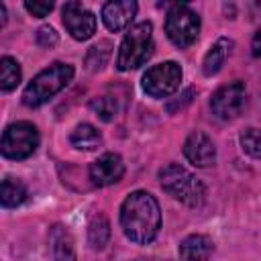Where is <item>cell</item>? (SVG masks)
Returning a JSON list of instances; mask_svg holds the SVG:
<instances>
[{
	"mask_svg": "<svg viewBox=\"0 0 261 261\" xmlns=\"http://www.w3.org/2000/svg\"><path fill=\"white\" fill-rule=\"evenodd\" d=\"M120 226L137 245H149L161 228V210L157 200L143 190L128 194L120 206Z\"/></svg>",
	"mask_w": 261,
	"mask_h": 261,
	"instance_id": "6da1fadb",
	"label": "cell"
},
{
	"mask_svg": "<svg viewBox=\"0 0 261 261\" xmlns=\"http://www.w3.org/2000/svg\"><path fill=\"white\" fill-rule=\"evenodd\" d=\"M73 77V65L55 61L43 71H39L22 92V104L29 108H39L49 102L57 92H61Z\"/></svg>",
	"mask_w": 261,
	"mask_h": 261,
	"instance_id": "7a4b0ae2",
	"label": "cell"
},
{
	"mask_svg": "<svg viewBox=\"0 0 261 261\" xmlns=\"http://www.w3.org/2000/svg\"><path fill=\"white\" fill-rule=\"evenodd\" d=\"M159 184L163 192H167L171 198H175L177 202L190 208H198L204 202V196H206L204 184L177 163H167L165 167H161Z\"/></svg>",
	"mask_w": 261,
	"mask_h": 261,
	"instance_id": "3957f363",
	"label": "cell"
},
{
	"mask_svg": "<svg viewBox=\"0 0 261 261\" xmlns=\"http://www.w3.org/2000/svg\"><path fill=\"white\" fill-rule=\"evenodd\" d=\"M151 55H153V24L149 20H143L130 27L128 33L124 35L116 55V67L120 71L137 69Z\"/></svg>",
	"mask_w": 261,
	"mask_h": 261,
	"instance_id": "277c9868",
	"label": "cell"
},
{
	"mask_svg": "<svg viewBox=\"0 0 261 261\" xmlns=\"http://www.w3.org/2000/svg\"><path fill=\"white\" fill-rule=\"evenodd\" d=\"M39 147V130L29 120H16L2 133L0 151L6 159H27Z\"/></svg>",
	"mask_w": 261,
	"mask_h": 261,
	"instance_id": "5b68a950",
	"label": "cell"
},
{
	"mask_svg": "<svg viewBox=\"0 0 261 261\" xmlns=\"http://www.w3.org/2000/svg\"><path fill=\"white\" fill-rule=\"evenodd\" d=\"M165 33L175 47L179 49L190 47L200 35L198 12L192 10L188 4H173L165 16Z\"/></svg>",
	"mask_w": 261,
	"mask_h": 261,
	"instance_id": "8992f818",
	"label": "cell"
},
{
	"mask_svg": "<svg viewBox=\"0 0 261 261\" xmlns=\"http://www.w3.org/2000/svg\"><path fill=\"white\" fill-rule=\"evenodd\" d=\"M181 75V67L175 61H163L145 71L141 86L151 98H167L179 88Z\"/></svg>",
	"mask_w": 261,
	"mask_h": 261,
	"instance_id": "52a82bcc",
	"label": "cell"
},
{
	"mask_svg": "<svg viewBox=\"0 0 261 261\" xmlns=\"http://www.w3.org/2000/svg\"><path fill=\"white\" fill-rule=\"evenodd\" d=\"M245 102H247V88H245V84L243 82H232V84H226V86L218 88L212 94L210 108H212V112L218 118L228 120V118H234V116L241 114Z\"/></svg>",
	"mask_w": 261,
	"mask_h": 261,
	"instance_id": "ba28073f",
	"label": "cell"
},
{
	"mask_svg": "<svg viewBox=\"0 0 261 261\" xmlns=\"http://www.w3.org/2000/svg\"><path fill=\"white\" fill-rule=\"evenodd\" d=\"M61 14L63 27L75 41H86L96 33V16L82 2H65Z\"/></svg>",
	"mask_w": 261,
	"mask_h": 261,
	"instance_id": "9c48e42d",
	"label": "cell"
},
{
	"mask_svg": "<svg viewBox=\"0 0 261 261\" xmlns=\"http://www.w3.org/2000/svg\"><path fill=\"white\" fill-rule=\"evenodd\" d=\"M88 175H90V181L98 188H104V186H112L116 181L122 179L124 175V163L120 159L118 153H104L100 155L88 169Z\"/></svg>",
	"mask_w": 261,
	"mask_h": 261,
	"instance_id": "30bf717a",
	"label": "cell"
},
{
	"mask_svg": "<svg viewBox=\"0 0 261 261\" xmlns=\"http://www.w3.org/2000/svg\"><path fill=\"white\" fill-rule=\"evenodd\" d=\"M184 155L196 167H210L216 161L214 141L206 133L194 130V133H190V137L184 143Z\"/></svg>",
	"mask_w": 261,
	"mask_h": 261,
	"instance_id": "8fae6325",
	"label": "cell"
},
{
	"mask_svg": "<svg viewBox=\"0 0 261 261\" xmlns=\"http://www.w3.org/2000/svg\"><path fill=\"white\" fill-rule=\"evenodd\" d=\"M137 14V2L135 0H122V2H106L102 6V20L108 31H124L130 27L133 18Z\"/></svg>",
	"mask_w": 261,
	"mask_h": 261,
	"instance_id": "7c38bea8",
	"label": "cell"
},
{
	"mask_svg": "<svg viewBox=\"0 0 261 261\" xmlns=\"http://www.w3.org/2000/svg\"><path fill=\"white\" fill-rule=\"evenodd\" d=\"M49 249H51L53 261H75V243H73V237L61 224H55L49 230Z\"/></svg>",
	"mask_w": 261,
	"mask_h": 261,
	"instance_id": "4fadbf2b",
	"label": "cell"
},
{
	"mask_svg": "<svg viewBox=\"0 0 261 261\" xmlns=\"http://www.w3.org/2000/svg\"><path fill=\"white\" fill-rule=\"evenodd\" d=\"M214 243L206 234H190L179 243V257L184 261H208Z\"/></svg>",
	"mask_w": 261,
	"mask_h": 261,
	"instance_id": "5bb4252c",
	"label": "cell"
},
{
	"mask_svg": "<svg viewBox=\"0 0 261 261\" xmlns=\"http://www.w3.org/2000/svg\"><path fill=\"white\" fill-rule=\"evenodd\" d=\"M232 45H234V43H232L230 39L220 37V39L210 47V51L206 53L204 63H202V69H204L206 75H214V73H218V71L222 69L226 57H228L230 51H232Z\"/></svg>",
	"mask_w": 261,
	"mask_h": 261,
	"instance_id": "9a60e30c",
	"label": "cell"
},
{
	"mask_svg": "<svg viewBox=\"0 0 261 261\" xmlns=\"http://www.w3.org/2000/svg\"><path fill=\"white\" fill-rule=\"evenodd\" d=\"M69 141L80 151H94V149H98L102 145V135H100V130L96 126H92L88 122H82L71 130Z\"/></svg>",
	"mask_w": 261,
	"mask_h": 261,
	"instance_id": "2e32d148",
	"label": "cell"
},
{
	"mask_svg": "<svg viewBox=\"0 0 261 261\" xmlns=\"http://www.w3.org/2000/svg\"><path fill=\"white\" fill-rule=\"evenodd\" d=\"M0 200L4 208H16L27 200V188L20 179L14 177H4L2 188H0Z\"/></svg>",
	"mask_w": 261,
	"mask_h": 261,
	"instance_id": "e0dca14e",
	"label": "cell"
},
{
	"mask_svg": "<svg viewBox=\"0 0 261 261\" xmlns=\"http://www.w3.org/2000/svg\"><path fill=\"white\" fill-rule=\"evenodd\" d=\"M108 239H110V222H108V218L104 214L94 216L90 226H88V241H90L92 249H96V251L104 249Z\"/></svg>",
	"mask_w": 261,
	"mask_h": 261,
	"instance_id": "ac0fdd59",
	"label": "cell"
},
{
	"mask_svg": "<svg viewBox=\"0 0 261 261\" xmlns=\"http://www.w3.org/2000/svg\"><path fill=\"white\" fill-rule=\"evenodd\" d=\"M20 82V65L16 59L4 55L0 59V88L2 92H10Z\"/></svg>",
	"mask_w": 261,
	"mask_h": 261,
	"instance_id": "d6986e66",
	"label": "cell"
},
{
	"mask_svg": "<svg viewBox=\"0 0 261 261\" xmlns=\"http://www.w3.org/2000/svg\"><path fill=\"white\" fill-rule=\"evenodd\" d=\"M110 51H112V43L110 41H98L96 45H92L88 49V55H86V65L90 71H96V69H102L110 57Z\"/></svg>",
	"mask_w": 261,
	"mask_h": 261,
	"instance_id": "ffe728a7",
	"label": "cell"
},
{
	"mask_svg": "<svg viewBox=\"0 0 261 261\" xmlns=\"http://www.w3.org/2000/svg\"><path fill=\"white\" fill-rule=\"evenodd\" d=\"M241 147L247 155L261 159V128L249 126L241 133Z\"/></svg>",
	"mask_w": 261,
	"mask_h": 261,
	"instance_id": "44dd1931",
	"label": "cell"
},
{
	"mask_svg": "<svg viewBox=\"0 0 261 261\" xmlns=\"http://www.w3.org/2000/svg\"><path fill=\"white\" fill-rule=\"evenodd\" d=\"M90 108L102 118V120H112L118 112V104L116 100H112L110 96H100V98H94L90 102Z\"/></svg>",
	"mask_w": 261,
	"mask_h": 261,
	"instance_id": "7402d4cb",
	"label": "cell"
},
{
	"mask_svg": "<svg viewBox=\"0 0 261 261\" xmlns=\"http://www.w3.org/2000/svg\"><path fill=\"white\" fill-rule=\"evenodd\" d=\"M57 41H59V37H57V33H55L53 27H41V29L37 31V43H39L41 47L51 49L53 45H57Z\"/></svg>",
	"mask_w": 261,
	"mask_h": 261,
	"instance_id": "603a6c76",
	"label": "cell"
},
{
	"mask_svg": "<svg viewBox=\"0 0 261 261\" xmlns=\"http://www.w3.org/2000/svg\"><path fill=\"white\" fill-rule=\"evenodd\" d=\"M24 8L37 16V18H43L47 16L51 10H53V2H41V0H33V2H24Z\"/></svg>",
	"mask_w": 261,
	"mask_h": 261,
	"instance_id": "cb8c5ba5",
	"label": "cell"
},
{
	"mask_svg": "<svg viewBox=\"0 0 261 261\" xmlns=\"http://www.w3.org/2000/svg\"><path fill=\"white\" fill-rule=\"evenodd\" d=\"M251 49H253V55H255V57H261V29L255 33L253 43H251Z\"/></svg>",
	"mask_w": 261,
	"mask_h": 261,
	"instance_id": "d4e9b609",
	"label": "cell"
},
{
	"mask_svg": "<svg viewBox=\"0 0 261 261\" xmlns=\"http://www.w3.org/2000/svg\"><path fill=\"white\" fill-rule=\"evenodd\" d=\"M4 14H6V8H4V4H0V24L6 22V16Z\"/></svg>",
	"mask_w": 261,
	"mask_h": 261,
	"instance_id": "484cf974",
	"label": "cell"
}]
</instances>
